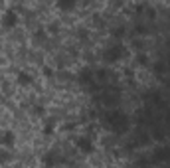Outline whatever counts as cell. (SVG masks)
I'll return each mask as SVG.
<instances>
[{
    "mask_svg": "<svg viewBox=\"0 0 170 168\" xmlns=\"http://www.w3.org/2000/svg\"><path fill=\"white\" fill-rule=\"evenodd\" d=\"M4 24H16V14H12V12L4 14Z\"/></svg>",
    "mask_w": 170,
    "mask_h": 168,
    "instance_id": "1",
    "label": "cell"
},
{
    "mask_svg": "<svg viewBox=\"0 0 170 168\" xmlns=\"http://www.w3.org/2000/svg\"><path fill=\"white\" fill-rule=\"evenodd\" d=\"M20 83H30V77L26 73H20Z\"/></svg>",
    "mask_w": 170,
    "mask_h": 168,
    "instance_id": "2",
    "label": "cell"
}]
</instances>
